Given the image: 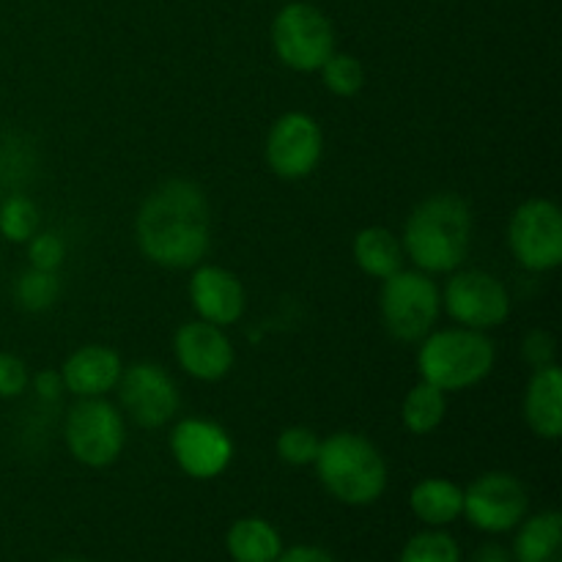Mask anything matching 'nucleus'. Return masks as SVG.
Wrapping results in <instances>:
<instances>
[{
    "mask_svg": "<svg viewBox=\"0 0 562 562\" xmlns=\"http://www.w3.org/2000/svg\"><path fill=\"white\" fill-rule=\"evenodd\" d=\"M135 239L154 267L195 269L212 247V206L201 184L168 179L143 198L135 217Z\"/></svg>",
    "mask_w": 562,
    "mask_h": 562,
    "instance_id": "f257e3e1",
    "label": "nucleus"
},
{
    "mask_svg": "<svg viewBox=\"0 0 562 562\" xmlns=\"http://www.w3.org/2000/svg\"><path fill=\"white\" fill-rule=\"evenodd\" d=\"M119 404L124 415L140 428H162L179 415L181 393L159 362H132L119 379Z\"/></svg>",
    "mask_w": 562,
    "mask_h": 562,
    "instance_id": "9d476101",
    "label": "nucleus"
},
{
    "mask_svg": "<svg viewBox=\"0 0 562 562\" xmlns=\"http://www.w3.org/2000/svg\"><path fill=\"white\" fill-rule=\"evenodd\" d=\"M514 558L516 562H562V516L558 510L521 519Z\"/></svg>",
    "mask_w": 562,
    "mask_h": 562,
    "instance_id": "aec40b11",
    "label": "nucleus"
},
{
    "mask_svg": "<svg viewBox=\"0 0 562 562\" xmlns=\"http://www.w3.org/2000/svg\"><path fill=\"white\" fill-rule=\"evenodd\" d=\"M508 247L525 272L547 274L562 263V214L549 198L519 203L508 220Z\"/></svg>",
    "mask_w": 562,
    "mask_h": 562,
    "instance_id": "6e6552de",
    "label": "nucleus"
},
{
    "mask_svg": "<svg viewBox=\"0 0 562 562\" xmlns=\"http://www.w3.org/2000/svg\"><path fill=\"white\" fill-rule=\"evenodd\" d=\"M121 373H124L121 355L102 344L80 346L60 366L66 393L75 398H108V393L119 387Z\"/></svg>",
    "mask_w": 562,
    "mask_h": 562,
    "instance_id": "dca6fc26",
    "label": "nucleus"
},
{
    "mask_svg": "<svg viewBox=\"0 0 562 562\" xmlns=\"http://www.w3.org/2000/svg\"><path fill=\"white\" fill-rule=\"evenodd\" d=\"M3 195H5V192H3V181H0V201H3Z\"/></svg>",
    "mask_w": 562,
    "mask_h": 562,
    "instance_id": "72a5a7b5",
    "label": "nucleus"
},
{
    "mask_svg": "<svg viewBox=\"0 0 562 562\" xmlns=\"http://www.w3.org/2000/svg\"><path fill=\"white\" fill-rule=\"evenodd\" d=\"M472 212L456 192L428 195L406 217L401 245L415 269L426 274H450L464 267L472 247Z\"/></svg>",
    "mask_w": 562,
    "mask_h": 562,
    "instance_id": "f03ea898",
    "label": "nucleus"
},
{
    "mask_svg": "<svg viewBox=\"0 0 562 562\" xmlns=\"http://www.w3.org/2000/svg\"><path fill=\"white\" fill-rule=\"evenodd\" d=\"M409 508L423 525L448 527L464 510V488L448 477H426L412 488Z\"/></svg>",
    "mask_w": 562,
    "mask_h": 562,
    "instance_id": "6ab92c4d",
    "label": "nucleus"
},
{
    "mask_svg": "<svg viewBox=\"0 0 562 562\" xmlns=\"http://www.w3.org/2000/svg\"><path fill=\"white\" fill-rule=\"evenodd\" d=\"M318 75H322L324 88L340 99L357 97V93L366 88V66H362L360 58L351 53H338V49H335V53L324 60Z\"/></svg>",
    "mask_w": 562,
    "mask_h": 562,
    "instance_id": "393cba45",
    "label": "nucleus"
},
{
    "mask_svg": "<svg viewBox=\"0 0 562 562\" xmlns=\"http://www.w3.org/2000/svg\"><path fill=\"white\" fill-rule=\"evenodd\" d=\"M313 467L322 486L344 505H371L387 488L382 450L357 431H335L322 439Z\"/></svg>",
    "mask_w": 562,
    "mask_h": 562,
    "instance_id": "7ed1b4c3",
    "label": "nucleus"
},
{
    "mask_svg": "<svg viewBox=\"0 0 562 562\" xmlns=\"http://www.w3.org/2000/svg\"><path fill=\"white\" fill-rule=\"evenodd\" d=\"M173 355L181 371L198 382H220L234 371L236 351L225 327L203 318L187 322L173 335Z\"/></svg>",
    "mask_w": 562,
    "mask_h": 562,
    "instance_id": "4468645a",
    "label": "nucleus"
},
{
    "mask_svg": "<svg viewBox=\"0 0 562 562\" xmlns=\"http://www.w3.org/2000/svg\"><path fill=\"white\" fill-rule=\"evenodd\" d=\"M170 453L184 475L195 481H214L234 461V439L220 423L187 417L170 431Z\"/></svg>",
    "mask_w": 562,
    "mask_h": 562,
    "instance_id": "ddd939ff",
    "label": "nucleus"
},
{
    "mask_svg": "<svg viewBox=\"0 0 562 562\" xmlns=\"http://www.w3.org/2000/svg\"><path fill=\"white\" fill-rule=\"evenodd\" d=\"M497 362V349L486 333L467 327L431 329L417 344V371L423 382L445 390V393H464L477 387Z\"/></svg>",
    "mask_w": 562,
    "mask_h": 562,
    "instance_id": "20e7f679",
    "label": "nucleus"
},
{
    "mask_svg": "<svg viewBox=\"0 0 562 562\" xmlns=\"http://www.w3.org/2000/svg\"><path fill=\"white\" fill-rule=\"evenodd\" d=\"M31 387V368L22 357L0 351V401H14Z\"/></svg>",
    "mask_w": 562,
    "mask_h": 562,
    "instance_id": "c85d7f7f",
    "label": "nucleus"
},
{
    "mask_svg": "<svg viewBox=\"0 0 562 562\" xmlns=\"http://www.w3.org/2000/svg\"><path fill=\"white\" fill-rule=\"evenodd\" d=\"M272 49L291 71L311 75L335 53V27L313 3H289L272 20Z\"/></svg>",
    "mask_w": 562,
    "mask_h": 562,
    "instance_id": "0eeeda50",
    "label": "nucleus"
},
{
    "mask_svg": "<svg viewBox=\"0 0 562 562\" xmlns=\"http://www.w3.org/2000/svg\"><path fill=\"white\" fill-rule=\"evenodd\" d=\"M60 300L58 272L27 267L14 283V302L25 313H47Z\"/></svg>",
    "mask_w": 562,
    "mask_h": 562,
    "instance_id": "b1692460",
    "label": "nucleus"
},
{
    "mask_svg": "<svg viewBox=\"0 0 562 562\" xmlns=\"http://www.w3.org/2000/svg\"><path fill=\"white\" fill-rule=\"evenodd\" d=\"M351 256H355V263L360 267V272H366L368 278L373 280H387L390 274L401 272L406 261L401 236L382 228V225L362 228L360 234L355 236Z\"/></svg>",
    "mask_w": 562,
    "mask_h": 562,
    "instance_id": "a211bd4d",
    "label": "nucleus"
},
{
    "mask_svg": "<svg viewBox=\"0 0 562 562\" xmlns=\"http://www.w3.org/2000/svg\"><path fill=\"white\" fill-rule=\"evenodd\" d=\"M42 225L36 201L25 192H9L0 201V236L11 245H25Z\"/></svg>",
    "mask_w": 562,
    "mask_h": 562,
    "instance_id": "5701e85b",
    "label": "nucleus"
},
{
    "mask_svg": "<svg viewBox=\"0 0 562 562\" xmlns=\"http://www.w3.org/2000/svg\"><path fill=\"white\" fill-rule=\"evenodd\" d=\"M27 390H33V393H36V398L47 406L58 404L60 395L66 393L60 371H55V368H44V371H38L36 376H31V387Z\"/></svg>",
    "mask_w": 562,
    "mask_h": 562,
    "instance_id": "7c9ffc66",
    "label": "nucleus"
},
{
    "mask_svg": "<svg viewBox=\"0 0 562 562\" xmlns=\"http://www.w3.org/2000/svg\"><path fill=\"white\" fill-rule=\"evenodd\" d=\"M439 294H442V311L453 318V324L477 333L503 327L514 307L503 280L486 269H456Z\"/></svg>",
    "mask_w": 562,
    "mask_h": 562,
    "instance_id": "1a4fd4ad",
    "label": "nucleus"
},
{
    "mask_svg": "<svg viewBox=\"0 0 562 562\" xmlns=\"http://www.w3.org/2000/svg\"><path fill=\"white\" fill-rule=\"evenodd\" d=\"M442 313V294L431 274L420 269H401L382 280L379 291V316L393 340L415 346L437 329Z\"/></svg>",
    "mask_w": 562,
    "mask_h": 562,
    "instance_id": "39448f33",
    "label": "nucleus"
},
{
    "mask_svg": "<svg viewBox=\"0 0 562 562\" xmlns=\"http://www.w3.org/2000/svg\"><path fill=\"white\" fill-rule=\"evenodd\" d=\"M64 442L71 459L88 470H104L124 453V412L108 398H77L66 412Z\"/></svg>",
    "mask_w": 562,
    "mask_h": 562,
    "instance_id": "423d86ee",
    "label": "nucleus"
},
{
    "mask_svg": "<svg viewBox=\"0 0 562 562\" xmlns=\"http://www.w3.org/2000/svg\"><path fill=\"white\" fill-rule=\"evenodd\" d=\"M187 291L198 318L217 327H231L247 311V291L241 280L217 263H198Z\"/></svg>",
    "mask_w": 562,
    "mask_h": 562,
    "instance_id": "2eb2a0df",
    "label": "nucleus"
},
{
    "mask_svg": "<svg viewBox=\"0 0 562 562\" xmlns=\"http://www.w3.org/2000/svg\"><path fill=\"white\" fill-rule=\"evenodd\" d=\"M525 483L510 472H486L464 488V510L472 527L483 532H510L527 516Z\"/></svg>",
    "mask_w": 562,
    "mask_h": 562,
    "instance_id": "f8f14e48",
    "label": "nucleus"
},
{
    "mask_svg": "<svg viewBox=\"0 0 562 562\" xmlns=\"http://www.w3.org/2000/svg\"><path fill=\"white\" fill-rule=\"evenodd\" d=\"M398 562H461V549L448 532H417L409 538Z\"/></svg>",
    "mask_w": 562,
    "mask_h": 562,
    "instance_id": "a878e982",
    "label": "nucleus"
},
{
    "mask_svg": "<svg viewBox=\"0 0 562 562\" xmlns=\"http://www.w3.org/2000/svg\"><path fill=\"white\" fill-rule=\"evenodd\" d=\"M525 420L538 439L558 442L562 434V371L560 366L532 371L525 390Z\"/></svg>",
    "mask_w": 562,
    "mask_h": 562,
    "instance_id": "f3484780",
    "label": "nucleus"
},
{
    "mask_svg": "<svg viewBox=\"0 0 562 562\" xmlns=\"http://www.w3.org/2000/svg\"><path fill=\"white\" fill-rule=\"evenodd\" d=\"M58 562H82V560H58Z\"/></svg>",
    "mask_w": 562,
    "mask_h": 562,
    "instance_id": "f704fd0d",
    "label": "nucleus"
},
{
    "mask_svg": "<svg viewBox=\"0 0 562 562\" xmlns=\"http://www.w3.org/2000/svg\"><path fill=\"white\" fill-rule=\"evenodd\" d=\"M448 415V393L428 382H417L401 404V423L415 437H428L437 431Z\"/></svg>",
    "mask_w": 562,
    "mask_h": 562,
    "instance_id": "4be33fe9",
    "label": "nucleus"
},
{
    "mask_svg": "<svg viewBox=\"0 0 562 562\" xmlns=\"http://www.w3.org/2000/svg\"><path fill=\"white\" fill-rule=\"evenodd\" d=\"M225 547H228V554L236 562H274L283 552L280 532L267 519H258V516L234 521L228 538H225Z\"/></svg>",
    "mask_w": 562,
    "mask_h": 562,
    "instance_id": "412c9836",
    "label": "nucleus"
},
{
    "mask_svg": "<svg viewBox=\"0 0 562 562\" xmlns=\"http://www.w3.org/2000/svg\"><path fill=\"white\" fill-rule=\"evenodd\" d=\"M269 170L278 179L300 181L318 168L324 157V132L313 115L291 110L269 126L263 146Z\"/></svg>",
    "mask_w": 562,
    "mask_h": 562,
    "instance_id": "9b49d317",
    "label": "nucleus"
},
{
    "mask_svg": "<svg viewBox=\"0 0 562 562\" xmlns=\"http://www.w3.org/2000/svg\"><path fill=\"white\" fill-rule=\"evenodd\" d=\"M472 562H514V560H510L508 549H503L499 543H486V547L477 549Z\"/></svg>",
    "mask_w": 562,
    "mask_h": 562,
    "instance_id": "473e14b6",
    "label": "nucleus"
},
{
    "mask_svg": "<svg viewBox=\"0 0 562 562\" xmlns=\"http://www.w3.org/2000/svg\"><path fill=\"white\" fill-rule=\"evenodd\" d=\"M521 357H525L532 371L554 366L558 362V340L549 329H532V333H527L525 344H521Z\"/></svg>",
    "mask_w": 562,
    "mask_h": 562,
    "instance_id": "c756f323",
    "label": "nucleus"
},
{
    "mask_svg": "<svg viewBox=\"0 0 562 562\" xmlns=\"http://www.w3.org/2000/svg\"><path fill=\"white\" fill-rule=\"evenodd\" d=\"M278 448L280 461L291 467H311L316 461L318 448H322V437L307 426H289L278 434Z\"/></svg>",
    "mask_w": 562,
    "mask_h": 562,
    "instance_id": "bb28decb",
    "label": "nucleus"
},
{
    "mask_svg": "<svg viewBox=\"0 0 562 562\" xmlns=\"http://www.w3.org/2000/svg\"><path fill=\"white\" fill-rule=\"evenodd\" d=\"M27 247V267L44 269V272H58L66 261V241L53 231H36Z\"/></svg>",
    "mask_w": 562,
    "mask_h": 562,
    "instance_id": "cd10ccee",
    "label": "nucleus"
},
{
    "mask_svg": "<svg viewBox=\"0 0 562 562\" xmlns=\"http://www.w3.org/2000/svg\"><path fill=\"white\" fill-rule=\"evenodd\" d=\"M274 562H335L333 554L318 547H294L289 552H280Z\"/></svg>",
    "mask_w": 562,
    "mask_h": 562,
    "instance_id": "2f4dec72",
    "label": "nucleus"
}]
</instances>
